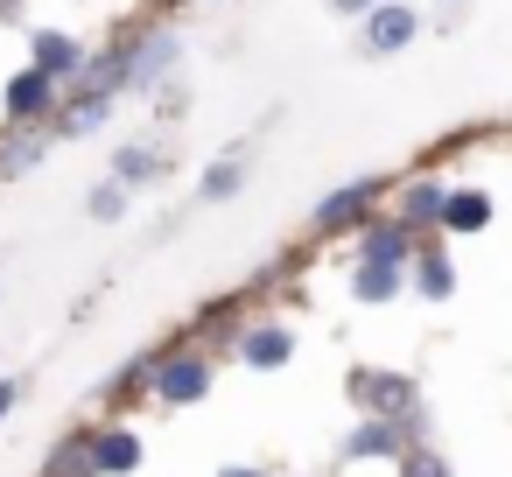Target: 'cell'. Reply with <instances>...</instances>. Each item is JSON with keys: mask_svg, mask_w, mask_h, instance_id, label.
Returning <instances> with one entry per match:
<instances>
[{"mask_svg": "<svg viewBox=\"0 0 512 477\" xmlns=\"http://www.w3.org/2000/svg\"><path fill=\"white\" fill-rule=\"evenodd\" d=\"M120 204H127V183H106V190H92V218H120Z\"/></svg>", "mask_w": 512, "mask_h": 477, "instance_id": "obj_20", "label": "cell"}, {"mask_svg": "<svg viewBox=\"0 0 512 477\" xmlns=\"http://www.w3.org/2000/svg\"><path fill=\"white\" fill-rule=\"evenodd\" d=\"M169 57H176V43H169V36L141 43V50H134V71H127V85H155V78L169 71Z\"/></svg>", "mask_w": 512, "mask_h": 477, "instance_id": "obj_12", "label": "cell"}, {"mask_svg": "<svg viewBox=\"0 0 512 477\" xmlns=\"http://www.w3.org/2000/svg\"><path fill=\"white\" fill-rule=\"evenodd\" d=\"M365 43H372V50H407V43H414V8H393V0H386V8H372V15H365Z\"/></svg>", "mask_w": 512, "mask_h": 477, "instance_id": "obj_4", "label": "cell"}, {"mask_svg": "<svg viewBox=\"0 0 512 477\" xmlns=\"http://www.w3.org/2000/svg\"><path fill=\"white\" fill-rule=\"evenodd\" d=\"M113 176H120L127 190H134V183H155V176H162V155H155V148H120V155H113Z\"/></svg>", "mask_w": 512, "mask_h": 477, "instance_id": "obj_13", "label": "cell"}, {"mask_svg": "<svg viewBox=\"0 0 512 477\" xmlns=\"http://www.w3.org/2000/svg\"><path fill=\"white\" fill-rule=\"evenodd\" d=\"M330 8H344V15H372L379 0H330Z\"/></svg>", "mask_w": 512, "mask_h": 477, "instance_id": "obj_21", "label": "cell"}, {"mask_svg": "<svg viewBox=\"0 0 512 477\" xmlns=\"http://www.w3.org/2000/svg\"><path fill=\"white\" fill-rule=\"evenodd\" d=\"M15 400H22V386H15V379H8V386H0V414H8V407H15Z\"/></svg>", "mask_w": 512, "mask_h": 477, "instance_id": "obj_22", "label": "cell"}, {"mask_svg": "<svg viewBox=\"0 0 512 477\" xmlns=\"http://www.w3.org/2000/svg\"><path fill=\"white\" fill-rule=\"evenodd\" d=\"M239 190V162H218L211 176H204V197H232Z\"/></svg>", "mask_w": 512, "mask_h": 477, "instance_id": "obj_19", "label": "cell"}, {"mask_svg": "<svg viewBox=\"0 0 512 477\" xmlns=\"http://www.w3.org/2000/svg\"><path fill=\"white\" fill-rule=\"evenodd\" d=\"M99 120H106V92H99V99H78V106L64 113V134H92Z\"/></svg>", "mask_w": 512, "mask_h": 477, "instance_id": "obj_17", "label": "cell"}, {"mask_svg": "<svg viewBox=\"0 0 512 477\" xmlns=\"http://www.w3.org/2000/svg\"><path fill=\"white\" fill-rule=\"evenodd\" d=\"M365 393H372V400H365L372 414H400V407L414 400V386H407V379H393V372H379V379H365Z\"/></svg>", "mask_w": 512, "mask_h": 477, "instance_id": "obj_15", "label": "cell"}, {"mask_svg": "<svg viewBox=\"0 0 512 477\" xmlns=\"http://www.w3.org/2000/svg\"><path fill=\"white\" fill-rule=\"evenodd\" d=\"M134 463H141V442H134L127 428H106V435H99V470H113V477H127Z\"/></svg>", "mask_w": 512, "mask_h": 477, "instance_id": "obj_11", "label": "cell"}, {"mask_svg": "<svg viewBox=\"0 0 512 477\" xmlns=\"http://www.w3.org/2000/svg\"><path fill=\"white\" fill-rule=\"evenodd\" d=\"M372 197H379V176L344 183L337 197H323V204H316V232H344V225H358V218L372 211Z\"/></svg>", "mask_w": 512, "mask_h": 477, "instance_id": "obj_2", "label": "cell"}, {"mask_svg": "<svg viewBox=\"0 0 512 477\" xmlns=\"http://www.w3.org/2000/svg\"><path fill=\"white\" fill-rule=\"evenodd\" d=\"M225 477H260V470H225Z\"/></svg>", "mask_w": 512, "mask_h": 477, "instance_id": "obj_23", "label": "cell"}, {"mask_svg": "<svg viewBox=\"0 0 512 477\" xmlns=\"http://www.w3.org/2000/svg\"><path fill=\"white\" fill-rule=\"evenodd\" d=\"M344 456H400V428L393 421H358L351 442H344Z\"/></svg>", "mask_w": 512, "mask_h": 477, "instance_id": "obj_8", "label": "cell"}, {"mask_svg": "<svg viewBox=\"0 0 512 477\" xmlns=\"http://www.w3.org/2000/svg\"><path fill=\"white\" fill-rule=\"evenodd\" d=\"M407 232H414V225H372V232H365V246H358V260L400 267V260H407Z\"/></svg>", "mask_w": 512, "mask_h": 477, "instance_id": "obj_7", "label": "cell"}, {"mask_svg": "<svg viewBox=\"0 0 512 477\" xmlns=\"http://www.w3.org/2000/svg\"><path fill=\"white\" fill-rule=\"evenodd\" d=\"M239 351H246V365H288V330L281 323H253L239 337Z\"/></svg>", "mask_w": 512, "mask_h": 477, "instance_id": "obj_6", "label": "cell"}, {"mask_svg": "<svg viewBox=\"0 0 512 477\" xmlns=\"http://www.w3.org/2000/svg\"><path fill=\"white\" fill-rule=\"evenodd\" d=\"M484 225H491V197H484V190H449L442 232H484Z\"/></svg>", "mask_w": 512, "mask_h": 477, "instance_id": "obj_5", "label": "cell"}, {"mask_svg": "<svg viewBox=\"0 0 512 477\" xmlns=\"http://www.w3.org/2000/svg\"><path fill=\"white\" fill-rule=\"evenodd\" d=\"M358 302H393L400 295V267H379V260H358V281H351Z\"/></svg>", "mask_w": 512, "mask_h": 477, "instance_id": "obj_10", "label": "cell"}, {"mask_svg": "<svg viewBox=\"0 0 512 477\" xmlns=\"http://www.w3.org/2000/svg\"><path fill=\"white\" fill-rule=\"evenodd\" d=\"M442 204H449V190H442V183H414L400 211H407V225H442Z\"/></svg>", "mask_w": 512, "mask_h": 477, "instance_id": "obj_14", "label": "cell"}, {"mask_svg": "<svg viewBox=\"0 0 512 477\" xmlns=\"http://www.w3.org/2000/svg\"><path fill=\"white\" fill-rule=\"evenodd\" d=\"M204 386H211V365L204 358H169V365H155V400H204Z\"/></svg>", "mask_w": 512, "mask_h": 477, "instance_id": "obj_3", "label": "cell"}, {"mask_svg": "<svg viewBox=\"0 0 512 477\" xmlns=\"http://www.w3.org/2000/svg\"><path fill=\"white\" fill-rule=\"evenodd\" d=\"M449 288H456V274H449V260H442V253H421V295H435V302H442Z\"/></svg>", "mask_w": 512, "mask_h": 477, "instance_id": "obj_16", "label": "cell"}, {"mask_svg": "<svg viewBox=\"0 0 512 477\" xmlns=\"http://www.w3.org/2000/svg\"><path fill=\"white\" fill-rule=\"evenodd\" d=\"M50 106H57V78H50L43 64H29V71L8 85V120H22V127H29V120H43Z\"/></svg>", "mask_w": 512, "mask_h": 477, "instance_id": "obj_1", "label": "cell"}, {"mask_svg": "<svg viewBox=\"0 0 512 477\" xmlns=\"http://www.w3.org/2000/svg\"><path fill=\"white\" fill-rule=\"evenodd\" d=\"M78 57H85V50H78L71 36H57V29H43V36H36V64H43L50 78H71V71H78Z\"/></svg>", "mask_w": 512, "mask_h": 477, "instance_id": "obj_9", "label": "cell"}, {"mask_svg": "<svg viewBox=\"0 0 512 477\" xmlns=\"http://www.w3.org/2000/svg\"><path fill=\"white\" fill-rule=\"evenodd\" d=\"M400 477H449V463L435 449H414V456H400Z\"/></svg>", "mask_w": 512, "mask_h": 477, "instance_id": "obj_18", "label": "cell"}]
</instances>
